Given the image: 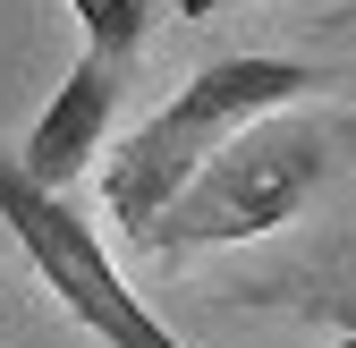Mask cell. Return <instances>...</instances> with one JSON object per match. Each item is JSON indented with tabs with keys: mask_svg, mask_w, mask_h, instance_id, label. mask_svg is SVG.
I'll return each instance as SVG.
<instances>
[{
	"mask_svg": "<svg viewBox=\"0 0 356 348\" xmlns=\"http://www.w3.org/2000/svg\"><path fill=\"white\" fill-rule=\"evenodd\" d=\"M323 170H331V145L314 127H289V119L254 127L246 119L136 230V255H195V246H229V238H272V230H289L297 212L314 204Z\"/></svg>",
	"mask_w": 356,
	"mask_h": 348,
	"instance_id": "cell-2",
	"label": "cell"
},
{
	"mask_svg": "<svg viewBox=\"0 0 356 348\" xmlns=\"http://www.w3.org/2000/svg\"><path fill=\"white\" fill-rule=\"evenodd\" d=\"M0 221H9L17 255L42 272V289H51L102 348H187L170 323H153V306H145L136 289L119 280V264L102 255L94 221H85L60 187H34L26 170L9 161V145H0Z\"/></svg>",
	"mask_w": 356,
	"mask_h": 348,
	"instance_id": "cell-3",
	"label": "cell"
},
{
	"mask_svg": "<svg viewBox=\"0 0 356 348\" xmlns=\"http://www.w3.org/2000/svg\"><path fill=\"white\" fill-rule=\"evenodd\" d=\"M187 17H212V9H238V0H178Z\"/></svg>",
	"mask_w": 356,
	"mask_h": 348,
	"instance_id": "cell-6",
	"label": "cell"
},
{
	"mask_svg": "<svg viewBox=\"0 0 356 348\" xmlns=\"http://www.w3.org/2000/svg\"><path fill=\"white\" fill-rule=\"evenodd\" d=\"M314 85H331L314 60H272V52H229V60H212V68H195L178 94L127 136L119 153H111V170H102V204H111V221L136 238L153 212L187 187V170L220 145V136H238L246 119H272V111H289L297 94H314Z\"/></svg>",
	"mask_w": 356,
	"mask_h": 348,
	"instance_id": "cell-1",
	"label": "cell"
},
{
	"mask_svg": "<svg viewBox=\"0 0 356 348\" xmlns=\"http://www.w3.org/2000/svg\"><path fill=\"white\" fill-rule=\"evenodd\" d=\"M76 26H85V52H102V60H136L145 52V34H153V0H68Z\"/></svg>",
	"mask_w": 356,
	"mask_h": 348,
	"instance_id": "cell-5",
	"label": "cell"
},
{
	"mask_svg": "<svg viewBox=\"0 0 356 348\" xmlns=\"http://www.w3.org/2000/svg\"><path fill=\"white\" fill-rule=\"evenodd\" d=\"M111 119H119V60L85 52V60L60 77V94L42 102V119L26 127V145H17L9 161L26 170L34 187H68V179H85V161L102 153Z\"/></svg>",
	"mask_w": 356,
	"mask_h": 348,
	"instance_id": "cell-4",
	"label": "cell"
}]
</instances>
